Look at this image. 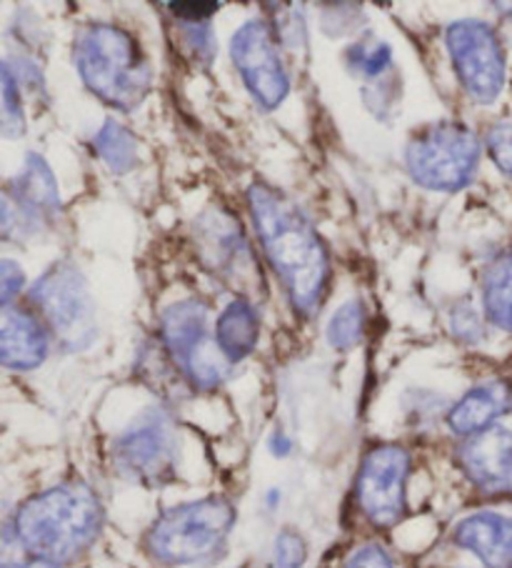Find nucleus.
<instances>
[{
	"mask_svg": "<svg viewBox=\"0 0 512 568\" xmlns=\"http://www.w3.org/2000/svg\"><path fill=\"white\" fill-rule=\"evenodd\" d=\"M248 211L265 261L300 316L322 306L330 286V258L308 215L288 193L255 181L248 189Z\"/></svg>",
	"mask_w": 512,
	"mask_h": 568,
	"instance_id": "1",
	"label": "nucleus"
},
{
	"mask_svg": "<svg viewBox=\"0 0 512 568\" xmlns=\"http://www.w3.org/2000/svg\"><path fill=\"white\" fill-rule=\"evenodd\" d=\"M103 501L83 481L45 488L18 508L13 534L33 561L63 568L81 558L103 531Z\"/></svg>",
	"mask_w": 512,
	"mask_h": 568,
	"instance_id": "2",
	"label": "nucleus"
},
{
	"mask_svg": "<svg viewBox=\"0 0 512 568\" xmlns=\"http://www.w3.org/2000/svg\"><path fill=\"white\" fill-rule=\"evenodd\" d=\"M73 58L81 81L95 98L133 113L151 93L153 71L133 33L113 23H88L75 36Z\"/></svg>",
	"mask_w": 512,
	"mask_h": 568,
	"instance_id": "3",
	"label": "nucleus"
},
{
	"mask_svg": "<svg viewBox=\"0 0 512 568\" xmlns=\"http://www.w3.org/2000/svg\"><path fill=\"white\" fill-rule=\"evenodd\" d=\"M235 524V508L223 496L173 506L147 528L143 546L165 566L203 564L221 551Z\"/></svg>",
	"mask_w": 512,
	"mask_h": 568,
	"instance_id": "4",
	"label": "nucleus"
},
{
	"mask_svg": "<svg viewBox=\"0 0 512 568\" xmlns=\"http://www.w3.org/2000/svg\"><path fill=\"white\" fill-rule=\"evenodd\" d=\"M412 181L428 191L458 193L472 183L480 165V139L458 121H438L412 133L406 149Z\"/></svg>",
	"mask_w": 512,
	"mask_h": 568,
	"instance_id": "5",
	"label": "nucleus"
},
{
	"mask_svg": "<svg viewBox=\"0 0 512 568\" xmlns=\"http://www.w3.org/2000/svg\"><path fill=\"white\" fill-rule=\"evenodd\" d=\"M161 341L167 358L195 390H215L231 376L228 358L211 333V308L201 298H183L161 316Z\"/></svg>",
	"mask_w": 512,
	"mask_h": 568,
	"instance_id": "6",
	"label": "nucleus"
},
{
	"mask_svg": "<svg viewBox=\"0 0 512 568\" xmlns=\"http://www.w3.org/2000/svg\"><path fill=\"white\" fill-rule=\"evenodd\" d=\"M31 303L58 346L78 354L98 338L95 303L83 271L73 261H58L33 283Z\"/></svg>",
	"mask_w": 512,
	"mask_h": 568,
	"instance_id": "7",
	"label": "nucleus"
},
{
	"mask_svg": "<svg viewBox=\"0 0 512 568\" xmlns=\"http://www.w3.org/2000/svg\"><path fill=\"white\" fill-rule=\"evenodd\" d=\"M193 243L201 266L225 286L243 293V298L263 288L258 258L233 211L223 205L205 209L193 221Z\"/></svg>",
	"mask_w": 512,
	"mask_h": 568,
	"instance_id": "8",
	"label": "nucleus"
},
{
	"mask_svg": "<svg viewBox=\"0 0 512 568\" xmlns=\"http://www.w3.org/2000/svg\"><path fill=\"white\" fill-rule=\"evenodd\" d=\"M178 434L163 408H151L127 426L113 444L117 474L141 486H165L178 471Z\"/></svg>",
	"mask_w": 512,
	"mask_h": 568,
	"instance_id": "9",
	"label": "nucleus"
},
{
	"mask_svg": "<svg viewBox=\"0 0 512 568\" xmlns=\"http://www.w3.org/2000/svg\"><path fill=\"white\" fill-rule=\"evenodd\" d=\"M448 53L460 85L480 105L495 103L505 88V51L485 21H455L446 33Z\"/></svg>",
	"mask_w": 512,
	"mask_h": 568,
	"instance_id": "10",
	"label": "nucleus"
},
{
	"mask_svg": "<svg viewBox=\"0 0 512 568\" xmlns=\"http://www.w3.org/2000/svg\"><path fill=\"white\" fill-rule=\"evenodd\" d=\"M231 58L263 111H275L283 105L290 93V75L280 51V38L268 21L253 18L243 23L231 38Z\"/></svg>",
	"mask_w": 512,
	"mask_h": 568,
	"instance_id": "11",
	"label": "nucleus"
},
{
	"mask_svg": "<svg viewBox=\"0 0 512 568\" xmlns=\"http://www.w3.org/2000/svg\"><path fill=\"white\" fill-rule=\"evenodd\" d=\"M410 454L398 444H378L362 456L356 498L376 528H392L406 516Z\"/></svg>",
	"mask_w": 512,
	"mask_h": 568,
	"instance_id": "12",
	"label": "nucleus"
},
{
	"mask_svg": "<svg viewBox=\"0 0 512 568\" xmlns=\"http://www.w3.org/2000/svg\"><path fill=\"white\" fill-rule=\"evenodd\" d=\"M58 215H61L58 183L45 159L31 153L25 159L23 171L8 183L3 193V233L8 236L13 231V223H18V231L33 236L35 231H41L48 221L58 219Z\"/></svg>",
	"mask_w": 512,
	"mask_h": 568,
	"instance_id": "13",
	"label": "nucleus"
},
{
	"mask_svg": "<svg viewBox=\"0 0 512 568\" xmlns=\"http://www.w3.org/2000/svg\"><path fill=\"white\" fill-rule=\"evenodd\" d=\"M458 464L485 494H512V430L492 426L458 448Z\"/></svg>",
	"mask_w": 512,
	"mask_h": 568,
	"instance_id": "14",
	"label": "nucleus"
},
{
	"mask_svg": "<svg viewBox=\"0 0 512 568\" xmlns=\"http://www.w3.org/2000/svg\"><path fill=\"white\" fill-rule=\"evenodd\" d=\"M51 333L31 311L6 306L0 326V364L8 371H33L45 364Z\"/></svg>",
	"mask_w": 512,
	"mask_h": 568,
	"instance_id": "15",
	"label": "nucleus"
},
{
	"mask_svg": "<svg viewBox=\"0 0 512 568\" xmlns=\"http://www.w3.org/2000/svg\"><path fill=\"white\" fill-rule=\"evenodd\" d=\"M455 544L480 558L482 566L512 568V518L495 511L462 518L455 528Z\"/></svg>",
	"mask_w": 512,
	"mask_h": 568,
	"instance_id": "16",
	"label": "nucleus"
},
{
	"mask_svg": "<svg viewBox=\"0 0 512 568\" xmlns=\"http://www.w3.org/2000/svg\"><path fill=\"white\" fill-rule=\"evenodd\" d=\"M512 410V386L505 381H490L470 388L448 414V426L458 436H478L495 426V420Z\"/></svg>",
	"mask_w": 512,
	"mask_h": 568,
	"instance_id": "17",
	"label": "nucleus"
},
{
	"mask_svg": "<svg viewBox=\"0 0 512 568\" xmlns=\"http://www.w3.org/2000/svg\"><path fill=\"white\" fill-rule=\"evenodd\" d=\"M260 341V316L250 298H235L215 321V344L221 354L235 366L248 358Z\"/></svg>",
	"mask_w": 512,
	"mask_h": 568,
	"instance_id": "18",
	"label": "nucleus"
},
{
	"mask_svg": "<svg viewBox=\"0 0 512 568\" xmlns=\"http://www.w3.org/2000/svg\"><path fill=\"white\" fill-rule=\"evenodd\" d=\"M482 308L492 326L512 333V251L500 253L482 271Z\"/></svg>",
	"mask_w": 512,
	"mask_h": 568,
	"instance_id": "19",
	"label": "nucleus"
},
{
	"mask_svg": "<svg viewBox=\"0 0 512 568\" xmlns=\"http://www.w3.org/2000/svg\"><path fill=\"white\" fill-rule=\"evenodd\" d=\"M93 149L98 153V159L117 175L131 173L137 165V159H141V155H137V139L115 119H107L103 123V129L95 133Z\"/></svg>",
	"mask_w": 512,
	"mask_h": 568,
	"instance_id": "20",
	"label": "nucleus"
},
{
	"mask_svg": "<svg viewBox=\"0 0 512 568\" xmlns=\"http://www.w3.org/2000/svg\"><path fill=\"white\" fill-rule=\"evenodd\" d=\"M366 303L360 298H350L330 316L328 326H325V338L335 351H350L366 336Z\"/></svg>",
	"mask_w": 512,
	"mask_h": 568,
	"instance_id": "21",
	"label": "nucleus"
},
{
	"mask_svg": "<svg viewBox=\"0 0 512 568\" xmlns=\"http://www.w3.org/2000/svg\"><path fill=\"white\" fill-rule=\"evenodd\" d=\"M346 65L352 75L366 78V81H376V78H386L392 68V51L386 41L376 36L360 38L346 51Z\"/></svg>",
	"mask_w": 512,
	"mask_h": 568,
	"instance_id": "22",
	"label": "nucleus"
},
{
	"mask_svg": "<svg viewBox=\"0 0 512 568\" xmlns=\"http://www.w3.org/2000/svg\"><path fill=\"white\" fill-rule=\"evenodd\" d=\"M3 133L6 139H21L25 133L23 121V103H21V83L16 81V73L11 71V63H3Z\"/></svg>",
	"mask_w": 512,
	"mask_h": 568,
	"instance_id": "23",
	"label": "nucleus"
},
{
	"mask_svg": "<svg viewBox=\"0 0 512 568\" xmlns=\"http://www.w3.org/2000/svg\"><path fill=\"white\" fill-rule=\"evenodd\" d=\"M305 561H308V544H305V538L298 531L285 528V531L275 536V546H273L275 568H303Z\"/></svg>",
	"mask_w": 512,
	"mask_h": 568,
	"instance_id": "24",
	"label": "nucleus"
},
{
	"mask_svg": "<svg viewBox=\"0 0 512 568\" xmlns=\"http://www.w3.org/2000/svg\"><path fill=\"white\" fill-rule=\"evenodd\" d=\"M485 145L492 163L512 179V123L502 121V123L490 125L485 135Z\"/></svg>",
	"mask_w": 512,
	"mask_h": 568,
	"instance_id": "25",
	"label": "nucleus"
},
{
	"mask_svg": "<svg viewBox=\"0 0 512 568\" xmlns=\"http://www.w3.org/2000/svg\"><path fill=\"white\" fill-rule=\"evenodd\" d=\"M346 568H396V564L380 544H366L350 554Z\"/></svg>",
	"mask_w": 512,
	"mask_h": 568,
	"instance_id": "26",
	"label": "nucleus"
},
{
	"mask_svg": "<svg viewBox=\"0 0 512 568\" xmlns=\"http://www.w3.org/2000/svg\"><path fill=\"white\" fill-rule=\"evenodd\" d=\"M167 11H173L183 23L203 26L221 11V3H167Z\"/></svg>",
	"mask_w": 512,
	"mask_h": 568,
	"instance_id": "27",
	"label": "nucleus"
},
{
	"mask_svg": "<svg viewBox=\"0 0 512 568\" xmlns=\"http://www.w3.org/2000/svg\"><path fill=\"white\" fill-rule=\"evenodd\" d=\"M25 283V276H23V268L18 266L16 261L11 258H3V263H0V286H3V308L6 306H13V298L21 293Z\"/></svg>",
	"mask_w": 512,
	"mask_h": 568,
	"instance_id": "28",
	"label": "nucleus"
},
{
	"mask_svg": "<svg viewBox=\"0 0 512 568\" xmlns=\"http://www.w3.org/2000/svg\"><path fill=\"white\" fill-rule=\"evenodd\" d=\"M270 450H273V456L285 458L293 450V440L285 436L283 430H275L273 438H270Z\"/></svg>",
	"mask_w": 512,
	"mask_h": 568,
	"instance_id": "29",
	"label": "nucleus"
}]
</instances>
